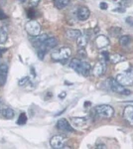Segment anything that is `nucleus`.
I'll return each mask as SVG.
<instances>
[{
  "instance_id": "nucleus-2",
  "label": "nucleus",
  "mask_w": 133,
  "mask_h": 149,
  "mask_svg": "<svg viewBox=\"0 0 133 149\" xmlns=\"http://www.w3.org/2000/svg\"><path fill=\"white\" fill-rule=\"evenodd\" d=\"M94 114L97 117L100 118H106L109 119L111 117H113L114 115V109L112 107L108 104H100V105H96L93 109Z\"/></svg>"
},
{
  "instance_id": "nucleus-15",
  "label": "nucleus",
  "mask_w": 133,
  "mask_h": 149,
  "mask_svg": "<svg viewBox=\"0 0 133 149\" xmlns=\"http://www.w3.org/2000/svg\"><path fill=\"white\" fill-rule=\"evenodd\" d=\"M71 122L72 123V125L76 127H84L86 125L88 120L84 117H72Z\"/></svg>"
},
{
  "instance_id": "nucleus-3",
  "label": "nucleus",
  "mask_w": 133,
  "mask_h": 149,
  "mask_svg": "<svg viewBox=\"0 0 133 149\" xmlns=\"http://www.w3.org/2000/svg\"><path fill=\"white\" fill-rule=\"evenodd\" d=\"M72 55V50L69 47H62L54 50L51 53V58L56 62H64L69 59Z\"/></svg>"
},
{
  "instance_id": "nucleus-28",
  "label": "nucleus",
  "mask_w": 133,
  "mask_h": 149,
  "mask_svg": "<svg viewBox=\"0 0 133 149\" xmlns=\"http://www.w3.org/2000/svg\"><path fill=\"white\" fill-rule=\"evenodd\" d=\"M79 56H81V58H86V56H88V55H86V50H84V48H81V49L79 50Z\"/></svg>"
},
{
  "instance_id": "nucleus-5",
  "label": "nucleus",
  "mask_w": 133,
  "mask_h": 149,
  "mask_svg": "<svg viewBox=\"0 0 133 149\" xmlns=\"http://www.w3.org/2000/svg\"><path fill=\"white\" fill-rule=\"evenodd\" d=\"M118 83L123 86H128L133 85V72L126 71L123 74H118L115 79Z\"/></svg>"
},
{
  "instance_id": "nucleus-31",
  "label": "nucleus",
  "mask_w": 133,
  "mask_h": 149,
  "mask_svg": "<svg viewBox=\"0 0 133 149\" xmlns=\"http://www.w3.org/2000/svg\"><path fill=\"white\" fill-rule=\"evenodd\" d=\"M126 23L128 24V25L133 26V18L132 17H127L126 18Z\"/></svg>"
},
{
  "instance_id": "nucleus-22",
  "label": "nucleus",
  "mask_w": 133,
  "mask_h": 149,
  "mask_svg": "<svg viewBox=\"0 0 133 149\" xmlns=\"http://www.w3.org/2000/svg\"><path fill=\"white\" fill-rule=\"evenodd\" d=\"M7 38H8V33H7L6 27L0 28V44H4V43H6Z\"/></svg>"
},
{
  "instance_id": "nucleus-34",
  "label": "nucleus",
  "mask_w": 133,
  "mask_h": 149,
  "mask_svg": "<svg viewBox=\"0 0 133 149\" xmlns=\"http://www.w3.org/2000/svg\"><path fill=\"white\" fill-rule=\"evenodd\" d=\"M88 105H91V102H86V104H84V107H88Z\"/></svg>"
},
{
  "instance_id": "nucleus-24",
  "label": "nucleus",
  "mask_w": 133,
  "mask_h": 149,
  "mask_svg": "<svg viewBox=\"0 0 133 149\" xmlns=\"http://www.w3.org/2000/svg\"><path fill=\"white\" fill-rule=\"evenodd\" d=\"M130 41H131V38H130V36L123 35V36H121V37L119 38V44H120V46L125 47V46H127V45L129 44Z\"/></svg>"
},
{
  "instance_id": "nucleus-13",
  "label": "nucleus",
  "mask_w": 133,
  "mask_h": 149,
  "mask_svg": "<svg viewBox=\"0 0 133 149\" xmlns=\"http://www.w3.org/2000/svg\"><path fill=\"white\" fill-rule=\"evenodd\" d=\"M104 71H105V64L102 63V62H98V63L94 65L91 73H93L94 77H97L98 78V77L102 76L104 74Z\"/></svg>"
},
{
  "instance_id": "nucleus-7",
  "label": "nucleus",
  "mask_w": 133,
  "mask_h": 149,
  "mask_svg": "<svg viewBox=\"0 0 133 149\" xmlns=\"http://www.w3.org/2000/svg\"><path fill=\"white\" fill-rule=\"evenodd\" d=\"M66 140L67 139L62 135H54L50 140V145L55 149L62 148V147H64L65 143H66Z\"/></svg>"
},
{
  "instance_id": "nucleus-12",
  "label": "nucleus",
  "mask_w": 133,
  "mask_h": 149,
  "mask_svg": "<svg viewBox=\"0 0 133 149\" xmlns=\"http://www.w3.org/2000/svg\"><path fill=\"white\" fill-rule=\"evenodd\" d=\"M123 117L130 125L133 126V105H127L123 110Z\"/></svg>"
},
{
  "instance_id": "nucleus-30",
  "label": "nucleus",
  "mask_w": 133,
  "mask_h": 149,
  "mask_svg": "<svg viewBox=\"0 0 133 149\" xmlns=\"http://www.w3.org/2000/svg\"><path fill=\"white\" fill-rule=\"evenodd\" d=\"M100 9H102V10H106L108 5L105 3V2H101V3L100 4Z\"/></svg>"
},
{
  "instance_id": "nucleus-36",
  "label": "nucleus",
  "mask_w": 133,
  "mask_h": 149,
  "mask_svg": "<svg viewBox=\"0 0 133 149\" xmlns=\"http://www.w3.org/2000/svg\"><path fill=\"white\" fill-rule=\"evenodd\" d=\"M0 111H2L1 110V103H0Z\"/></svg>"
},
{
  "instance_id": "nucleus-35",
  "label": "nucleus",
  "mask_w": 133,
  "mask_h": 149,
  "mask_svg": "<svg viewBox=\"0 0 133 149\" xmlns=\"http://www.w3.org/2000/svg\"><path fill=\"white\" fill-rule=\"evenodd\" d=\"M96 147H97V148H105V146L104 145H97Z\"/></svg>"
},
{
  "instance_id": "nucleus-10",
  "label": "nucleus",
  "mask_w": 133,
  "mask_h": 149,
  "mask_svg": "<svg viewBox=\"0 0 133 149\" xmlns=\"http://www.w3.org/2000/svg\"><path fill=\"white\" fill-rule=\"evenodd\" d=\"M57 128L63 131H68V132H72L74 131V128L72 127V125L70 124V122L67 120L66 118H62L59 119L57 122Z\"/></svg>"
},
{
  "instance_id": "nucleus-6",
  "label": "nucleus",
  "mask_w": 133,
  "mask_h": 149,
  "mask_svg": "<svg viewBox=\"0 0 133 149\" xmlns=\"http://www.w3.org/2000/svg\"><path fill=\"white\" fill-rule=\"evenodd\" d=\"M109 84H110L111 90L114 93H117L119 95H131V91L126 90V88H124L123 86L120 85L116 80H112L111 79L109 81Z\"/></svg>"
},
{
  "instance_id": "nucleus-14",
  "label": "nucleus",
  "mask_w": 133,
  "mask_h": 149,
  "mask_svg": "<svg viewBox=\"0 0 133 149\" xmlns=\"http://www.w3.org/2000/svg\"><path fill=\"white\" fill-rule=\"evenodd\" d=\"M48 38H49V36H48L47 34H40V35L36 36V37H34V39L32 41L33 45L36 47V49H37V48H39L41 45H42L43 43L48 39Z\"/></svg>"
},
{
  "instance_id": "nucleus-4",
  "label": "nucleus",
  "mask_w": 133,
  "mask_h": 149,
  "mask_svg": "<svg viewBox=\"0 0 133 149\" xmlns=\"http://www.w3.org/2000/svg\"><path fill=\"white\" fill-rule=\"evenodd\" d=\"M25 30L29 36L36 37L41 34V25L36 20H30L26 23Z\"/></svg>"
},
{
  "instance_id": "nucleus-1",
  "label": "nucleus",
  "mask_w": 133,
  "mask_h": 149,
  "mask_svg": "<svg viewBox=\"0 0 133 149\" xmlns=\"http://www.w3.org/2000/svg\"><path fill=\"white\" fill-rule=\"evenodd\" d=\"M57 45H58V40L55 37H49L39 48H37L38 58L40 60H43L45 58L46 53L50 51L51 49H53V48H55Z\"/></svg>"
},
{
  "instance_id": "nucleus-38",
  "label": "nucleus",
  "mask_w": 133,
  "mask_h": 149,
  "mask_svg": "<svg viewBox=\"0 0 133 149\" xmlns=\"http://www.w3.org/2000/svg\"><path fill=\"white\" fill-rule=\"evenodd\" d=\"M124 1H126V0H124Z\"/></svg>"
},
{
  "instance_id": "nucleus-18",
  "label": "nucleus",
  "mask_w": 133,
  "mask_h": 149,
  "mask_svg": "<svg viewBox=\"0 0 133 149\" xmlns=\"http://www.w3.org/2000/svg\"><path fill=\"white\" fill-rule=\"evenodd\" d=\"M81 62L79 59H77V58H75V59H72L71 62H70V67L75 70V71L77 72V73H79V69H81Z\"/></svg>"
},
{
  "instance_id": "nucleus-27",
  "label": "nucleus",
  "mask_w": 133,
  "mask_h": 149,
  "mask_svg": "<svg viewBox=\"0 0 133 149\" xmlns=\"http://www.w3.org/2000/svg\"><path fill=\"white\" fill-rule=\"evenodd\" d=\"M27 14H28V17L31 18V19L36 17V11H35V9H34V8H31L30 10H28Z\"/></svg>"
},
{
  "instance_id": "nucleus-26",
  "label": "nucleus",
  "mask_w": 133,
  "mask_h": 149,
  "mask_svg": "<svg viewBox=\"0 0 133 149\" xmlns=\"http://www.w3.org/2000/svg\"><path fill=\"white\" fill-rule=\"evenodd\" d=\"M29 83H30V78L29 77H24L21 80H19L18 85L20 86H27V84Z\"/></svg>"
},
{
  "instance_id": "nucleus-37",
  "label": "nucleus",
  "mask_w": 133,
  "mask_h": 149,
  "mask_svg": "<svg viewBox=\"0 0 133 149\" xmlns=\"http://www.w3.org/2000/svg\"><path fill=\"white\" fill-rule=\"evenodd\" d=\"M19 1H21V2H23V1H25V0H19Z\"/></svg>"
},
{
  "instance_id": "nucleus-21",
  "label": "nucleus",
  "mask_w": 133,
  "mask_h": 149,
  "mask_svg": "<svg viewBox=\"0 0 133 149\" xmlns=\"http://www.w3.org/2000/svg\"><path fill=\"white\" fill-rule=\"evenodd\" d=\"M2 115H3L4 118L11 119V118H13L14 115H15V111L12 109H10V107H7V109L2 110Z\"/></svg>"
},
{
  "instance_id": "nucleus-19",
  "label": "nucleus",
  "mask_w": 133,
  "mask_h": 149,
  "mask_svg": "<svg viewBox=\"0 0 133 149\" xmlns=\"http://www.w3.org/2000/svg\"><path fill=\"white\" fill-rule=\"evenodd\" d=\"M108 61L112 64H118L122 61H125V58L122 57L119 54H113V55H109V60Z\"/></svg>"
},
{
  "instance_id": "nucleus-17",
  "label": "nucleus",
  "mask_w": 133,
  "mask_h": 149,
  "mask_svg": "<svg viewBox=\"0 0 133 149\" xmlns=\"http://www.w3.org/2000/svg\"><path fill=\"white\" fill-rule=\"evenodd\" d=\"M91 65L86 62H81V69H79V74H81V76H84V77H88L89 74H91Z\"/></svg>"
},
{
  "instance_id": "nucleus-23",
  "label": "nucleus",
  "mask_w": 133,
  "mask_h": 149,
  "mask_svg": "<svg viewBox=\"0 0 133 149\" xmlns=\"http://www.w3.org/2000/svg\"><path fill=\"white\" fill-rule=\"evenodd\" d=\"M88 38L86 37V35H81L78 39H77V44H78L79 47L84 48L86 46V44H88Z\"/></svg>"
},
{
  "instance_id": "nucleus-8",
  "label": "nucleus",
  "mask_w": 133,
  "mask_h": 149,
  "mask_svg": "<svg viewBox=\"0 0 133 149\" xmlns=\"http://www.w3.org/2000/svg\"><path fill=\"white\" fill-rule=\"evenodd\" d=\"M94 43H95V46L98 50H102L107 46H109L110 41L104 35H98L94 40Z\"/></svg>"
},
{
  "instance_id": "nucleus-32",
  "label": "nucleus",
  "mask_w": 133,
  "mask_h": 149,
  "mask_svg": "<svg viewBox=\"0 0 133 149\" xmlns=\"http://www.w3.org/2000/svg\"><path fill=\"white\" fill-rule=\"evenodd\" d=\"M6 18H7V15L1 10V9H0V20H2V19H6Z\"/></svg>"
},
{
  "instance_id": "nucleus-29",
  "label": "nucleus",
  "mask_w": 133,
  "mask_h": 149,
  "mask_svg": "<svg viewBox=\"0 0 133 149\" xmlns=\"http://www.w3.org/2000/svg\"><path fill=\"white\" fill-rule=\"evenodd\" d=\"M40 0H29V4H30L31 7H36L39 4Z\"/></svg>"
},
{
  "instance_id": "nucleus-33",
  "label": "nucleus",
  "mask_w": 133,
  "mask_h": 149,
  "mask_svg": "<svg viewBox=\"0 0 133 149\" xmlns=\"http://www.w3.org/2000/svg\"><path fill=\"white\" fill-rule=\"evenodd\" d=\"M65 95H66V93H62L61 95H59V97H61V98H64V97H65Z\"/></svg>"
},
{
  "instance_id": "nucleus-20",
  "label": "nucleus",
  "mask_w": 133,
  "mask_h": 149,
  "mask_svg": "<svg viewBox=\"0 0 133 149\" xmlns=\"http://www.w3.org/2000/svg\"><path fill=\"white\" fill-rule=\"evenodd\" d=\"M71 0H54V5L58 9H64L70 4Z\"/></svg>"
},
{
  "instance_id": "nucleus-9",
  "label": "nucleus",
  "mask_w": 133,
  "mask_h": 149,
  "mask_svg": "<svg viewBox=\"0 0 133 149\" xmlns=\"http://www.w3.org/2000/svg\"><path fill=\"white\" fill-rule=\"evenodd\" d=\"M91 16V11L88 7L86 6H81L77 10V17L79 21H86L88 20Z\"/></svg>"
},
{
  "instance_id": "nucleus-11",
  "label": "nucleus",
  "mask_w": 133,
  "mask_h": 149,
  "mask_svg": "<svg viewBox=\"0 0 133 149\" xmlns=\"http://www.w3.org/2000/svg\"><path fill=\"white\" fill-rule=\"evenodd\" d=\"M8 76V65L0 64V86H3L6 84Z\"/></svg>"
},
{
  "instance_id": "nucleus-25",
  "label": "nucleus",
  "mask_w": 133,
  "mask_h": 149,
  "mask_svg": "<svg viewBox=\"0 0 133 149\" xmlns=\"http://www.w3.org/2000/svg\"><path fill=\"white\" fill-rule=\"evenodd\" d=\"M27 122V114L25 112H22L18 117V120H17V124L19 125H24V124Z\"/></svg>"
},
{
  "instance_id": "nucleus-16",
  "label": "nucleus",
  "mask_w": 133,
  "mask_h": 149,
  "mask_svg": "<svg viewBox=\"0 0 133 149\" xmlns=\"http://www.w3.org/2000/svg\"><path fill=\"white\" fill-rule=\"evenodd\" d=\"M81 35V32L78 29H70L66 31V36L70 40H77Z\"/></svg>"
}]
</instances>
